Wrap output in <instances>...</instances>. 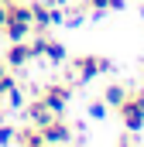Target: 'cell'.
I'll use <instances>...</instances> for the list:
<instances>
[{
  "label": "cell",
  "mask_w": 144,
  "mask_h": 147,
  "mask_svg": "<svg viewBox=\"0 0 144 147\" xmlns=\"http://www.w3.org/2000/svg\"><path fill=\"white\" fill-rule=\"evenodd\" d=\"M113 113L120 116V123H124L127 130H137V134H141V127H144V89L141 92H127L124 103Z\"/></svg>",
  "instance_id": "1"
},
{
  "label": "cell",
  "mask_w": 144,
  "mask_h": 147,
  "mask_svg": "<svg viewBox=\"0 0 144 147\" xmlns=\"http://www.w3.org/2000/svg\"><path fill=\"white\" fill-rule=\"evenodd\" d=\"M38 99L55 116H62V113L69 110V99H72V82H48V86H41L38 89Z\"/></svg>",
  "instance_id": "2"
},
{
  "label": "cell",
  "mask_w": 144,
  "mask_h": 147,
  "mask_svg": "<svg viewBox=\"0 0 144 147\" xmlns=\"http://www.w3.org/2000/svg\"><path fill=\"white\" fill-rule=\"evenodd\" d=\"M113 69V62L103 58V55H79V58H72V72L79 82H89V79H96V75H107Z\"/></svg>",
  "instance_id": "3"
},
{
  "label": "cell",
  "mask_w": 144,
  "mask_h": 147,
  "mask_svg": "<svg viewBox=\"0 0 144 147\" xmlns=\"http://www.w3.org/2000/svg\"><path fill=\"white\" fill-rule=\"evenodd\" d=\"M28 7H31V34H48V28L58 24V17H62V14H55L52 3H45V0H31Z\"/></svg>",
  "instance_id": "4"
},
{
  "label": "cell",
  "mask_w": 144,
  "mask_h": 147,
  "mask_svg": "<svg viewBox=\"0 0 144 147\" xmlns=\"http://www.w3.org/2000/svg\"><path fill=\"white\" fill-rule=\"evenodd\" d=\"M7 69H14V72H21L28 62H31V48H28V38L24 41H10L7 48H3V58H0Z\"/></svg>",
  "instance_id": "5"
},
{
  "label": "cell",
  "mask_w": 144,
  "mask_h": 147,
  "mask_svg": "<svg viewBox=\"0 0 144 147\" xmlns=\"http://www.w3.org/2000/svg\"><path fill=\"white\" fill-rule=\"evenodd\" d=\"M41 134H45V144H69V140H75L72 127L62 120V116H52V120L41 127Z\"/></svg>",
  "instance_id": "6"
},
{
  "label": "cell",
  "mask_w": 144,
  "mask_h": 147,
  "mask_svg": "<svg viewBox=\"0 0 144 147\" xmlns=\"http://www.w3.org/2000/svg\"><path fill=\"white\" fill-rule=\"evenodd\" d=\"M21 110H24V120H28V123H35V127H45V123H48V120L55 116V113L48 110V106H45L41 99H35V103H24Z\"/></svg>",
  "instance_id": "7"
},
{
  "label": "cell",
  "mask_w": 144,
  "mask_h": 147,
  "mask_svg": "<svg viewBox=\"0 0 144 147\" xmlns=\"http://www.w3.org/2000/svg\"><path fill=\"white\" fill-rule=\"evenodd\" d=\"M14 140L24 144V147H41V144H45V134H41V127L28 123V127H21V130L14 134Z\"/></svg>",
  "instance_id": "8"
},
{
  "label": "cell",
  "mask_w": 144,
  "mask_h": 147,
  "mask_svg": "<svg viewBox=\"0 0 144 147\" xmlns=\"http://www.w3.org/2000/svg\"><path fill=\"white\" fill-rule=\"evenodd\" d=\"M127 0H79V10H93V14H107V10H120Z\"/></svg>",
  "instance_id": "9"
},
{
  "label": "cell",
  "mask_w": 144,
  "mask_h": 147,
  "mask_svg": "<svg viewBox=\"0 0 144 147\" xmlns=\"http://www.w3.org/2000/svg\"><path fill=\"white\" fill-rule=\"evenodd\" d=\"M124 96H127V89H124V86H107V92H103L107 110H117V106L124 103Z\"/></svg>",
  "instance_id": "10"
},
{
  "label": "cell",
  "mask_w": 144,
  "mask_h": 147,
  "mask_svg": "<svg viewBox=\"0 0 144 147\" xmlns=\"http://www.w3.org/2000/svg\"><path fill=\"white\" fill-rule=\"evenodd\" d=\"M14 86H17V82H14V69H7V65L0 62V99H3Z\"/></svg>",
  "instance_id": "11"
},
{
  "label": "cell",
  "mask_w": 144,
  "mask_h": 147,
  "mask_svg": "<svg viewBox=\"0 0 144 147\" xmlns=\"http://www.w3.org/2000/svg\"><path fill=\"white\" fill-rule=\"evenodd\" d=\"M7 99H10V103H7V106H10V110H21V106H24V96H21V92H17V86H14V89H10V92H7Z\"/></svg>",
  "instance_id": "12"
},
{
  "label": "cell",
  "mask_w": 144,
  "mask_h": 147,
  "mask_svg": "<svg viewBox=\"0 0 144 147\" xmlns=\"http://www.w3.org/2000/svg\"><path fill=\"white\" fill-rule=\"evenodd\" d=\"M117 144H120V147H127V144H141V134H137V130H130V134H120V137H117Z\"/></svg>",
  "instance_id": "13"
},
{
  "label": "cell",
  "mask_w": 144,
  "mask_h": 147,
  "mask_svg": "<svg viewBox=\"0 0 144 147\" xmlns=\"http://www.w3.org/2000/svg\"><path fill=\"white\" fill-rule=\"evenodd\" d=\"M89 116H96V120H103V116H107V103H103V99H96V103H89Z\"/></svg>",
  "instance_id": "14"
},
{
  "label": "cell",
  "mask_w": 144,
  "mask_h": 147,
  "mask_svg": "<svg viewBox=\"0 0 144 147\" xmlns=\"http://www.w3.org/2000/svg\"><path fill=\"white\" fill-rule=\"evenodd\" d=\"M10 140H14V127L0 123V144H10Z\"/></svg>",
  "instance_id": "15"
},
{
  "label": "cell",
  "mask_w": 144,
  "mask_h": 147,
  "mask_svg": "<svg viewBox=\"0 0 144 147\" xmlns=\"http://www.w3.org/2000/svg\"><path fill=\"white\" fill-rule=\"evenodd\" d=\"M0 110H3V103H0Z\"/></svg>",
  "instance_id": "16"
},
{
  "label": "cell",
  "mask_w": 144,
  "mask_h": 147,
  "mask_svg": "<svg viewBox=\"0 0 144 147\" xmlns=\"http://www.w3.org/2000/svg\"><path fill=\"white\" fill-rule=\"evenodd\" d=\"M0 3H7V0H0Z\"/></svg>",
  "instance_id": "17"
}]
</instances>
